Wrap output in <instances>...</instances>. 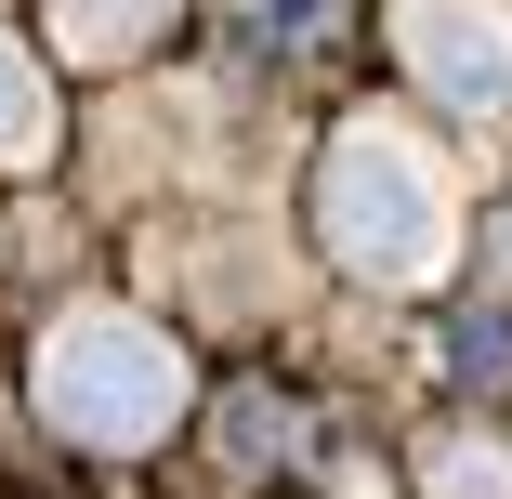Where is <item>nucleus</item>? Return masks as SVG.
Wrapping results in <instances>:
<instances>
[{
  "instance_id": "obj_8",
  "label": "nucleus",
  "mask_w": 512,
  "mask_h": 499,
  "mask_svg": "<svg viewBox=\"0 0 512 499\" xmlns=\"http://www.w3.org/2000/svg\"><path fill=\"white\" fill-rule=\"evenodd\" d=\"M486 276H499V289H512V211H499V237H486Z\"/></svg>"
},
{
  "instance_id": "obj_5",
  "label": "nucleus",
  "mask_w": 512,
  "mask_h": 499,
  "mask_svg": "<svg viewBox=\"0 0 512 499\" xmlns=\"http://www.w3.org/2000/svg\"><path fill=\"white\" fill-rule=\"evenodd\" d=\"M40 145H53V92L27 79L14 40H0V158H40Z\"/></svg>"
},
{
  "instance_id": "obj_3",
  "label": "nucleus",
  "mask_w": 512,
  "mask_h": 499,
  "mask_svg": "<svg viewBox=\"0 0 512 499\" xmlns=\"http://www.w3.org/2000/svg\"><path fill=\"white\" fill-rule=\"evenodd\" d=\"M394 53L407 79L460 119H512V14L499 0H394Z\"/></svg>"
},
{
  "instance_id": "obj_4",
  "label": "nucleus",
  "mask_w": 512,
  "mask_h": 499,
  "mask_svg": "<svg viewBox=\"0 0 512 499\" xmlns=\"http://www.w3.org/2000/svg\"><path fill=\"white\" fill-rule=\"evenodd\" d=\"M171 27V0H53V40L79 53V66H119V53H145Z\"/></svg>"
},
{
  "instance_id": "obj_7",
  "label": "nucleus",
  "mask_w": 512,
  "mask_h": 499,
  "mask_svg": "<svg viewBox=\"0 0 512 499\" xmlns=\"http://www.w3.org/2000/svg\"><path fill=\"white\" fill-rule=\"evenodd\" d=\"M447 355H460L473 381H486V368H512V316H460V329H447Z\"/></svg>"
},
{
  "instance_id": "obj_2",
  "label": "nucleus",
  "mask_w": 512,
  "mask_h": 499,
  "mask_svg": "<svg viewBox=\"0 0 512 499\" xmlns=\"http://www.w3.org/2000/svg\"><path fill=\"white\" fill-rule=\"evenodd\" d=\"M40 408L79 447H158L184 421V355L158 329H132V316H66L40 342Z\"/></svg>"
},
{
  "instance_id": "obj_6",
  "label": "nucleus",
  "mask_w": 512,
  "mask_h": 499,
  "mask_svg": "<svg viewBox=\"0 0 512 499\" xmlns=\"http://www.w3.org/2000/svg\"><path fill=\"white\" fill-rule=\"evenodd\" d=\"M421 486H434V499H512V460L473 447V434H447V447L421 460Z\"/></svg>"
},
{
  "instance_id": "obj_1",
  "label": "nucleus",
  "mask_w": 512,
  "mask_h": 499,
  "mask_svg": "<svg viewBox=\"0 0 512 499\" xmlns=\"http://www.w3.org/2000/svg\"><path fill=\"white\" fill-rule=\"evenodd\" d=\"M316 224H329V250H342L355 276H434V263H447V184H434V158L407 145L394 119H355V132L329 145Z\"/></svg>"
}]
</instances>
